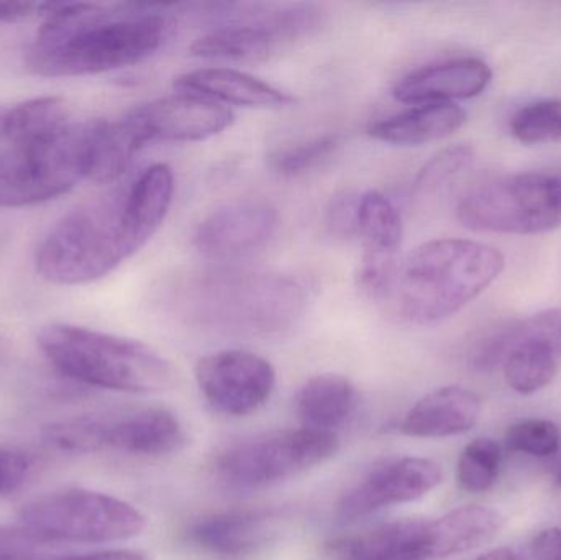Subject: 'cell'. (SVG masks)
<instances>
[{
  "label": "cell",
  "mask_w": 561,
  "mask_h": 560,
  "mask_svg": "<svg viewBox=\"0 0 561 560\" xmlns=\"http://www.w3.org/2000/svg\"><path fill=\"white\" fill-rule=\"evenodd\" d=\"M25 66L43 78L101 75L137 65L170 35L167 7L147 3L45 2Z\"/></svg>",
  "instance_id": "6da1fadb"
},
{
  "label": "cell",
  "mask_w": 561,
  "mask_h": 560,
  "mask_svg": "<svg viewBox=\"0 0 561 560\" xmlns=\"http://www.w3.org/2000/svg\"><path fill=\"white\" fill-rule=\"evenodd\" d=\"M164 306L178 321L219 334L275 338L302 319L304 286L276 272L203 268L170 279Z\"/></svg>",
  "instance_id": "7a4b0ae2"
},
{
  "label": "cell",
  "mask_w": 561,
  "mask_h": 560,
  "mask_svg": "<svg viewBox=\"0 0 561 560\" xmlns=\"http://www.w3.org/2000/svg\"><path fill=\"white\" fill-rule=\"evenodd\" d=\"M506 259L486 243L437 239L422 243L399 262L385 301L411 324L451 318L486 292L503 273Z\"/></svg>",
  "instance_id": "3957f363"
},
{
  "label": "cell",
  "mask_w": 561,
  "mask_h": 560,
  "mask_svg": "<svg viewBox=\"0 0 561 560\" xmlns=\"http://www.w3.org/2000/svg\"><path fill=\"white\" fill-rule=\"evenodd\" d=\"M138 250L125 213V187L108 191L79 204L49 230L36 252V272L53 285H85Z\"/></svg>",
  "instance_id": "277c9868"
},
{
  "label": "cell",
  "mask_w": 561,
  "mask_h": 560,
  "mask_svg": "<svg viewBox=\"0 0 561 560\" xmlns=\"http://www.w3.org/2000/svg\"><path fill=\"white\" fill-rule=\"evenodd\" d=\"M39 351L65 377L102 390L161 393L176 381L173 365L134 339L72 324L39 331Z\"/></svg>",
  "instance_id": "5b68a950"
},
{
  "label": "cell",
  "mask_w": 561,
  "mask_h": 560,
  "mask_svg": "<svg viewBox=\"0 0 561 560\" xmlns=\"http://www.w3.org/2000/svg\"><path fill=\"white\" fill-rule=\"evenodd\" d=\"M101 118L72 121L56 134L9 144L0 151V207H28L89 180Z\"/></svg>",
  "instance_id": "8992f818"
},
{
  "label": "cell",
  "mask_w": 561,
  "mask_h": 560,
  "mask_svg": "<svg viewBox=\"0 0 561 560\" xmlns=\"http://www.w3.org/2000/svg\"><path fill=\"white\" fill-rule=\"evenodd\" d=\"M216 25L191 46L194 56L224 61H263L284 46L316 35L327 22L313 3H214Z\"/></svg>",
  "instance_id": "52a82bcc"
},
{
  "label": "cell",
  "mask_w": 561,
  "mask_h": 560,
  "mask_svg": "<svg viewBox=\"0 0 561 560\" xmlns=\"http://www.w3.org/2000/svg\"><path fill=\"white\" fill-rule=\"evenodd\" d=\"M457 219L473 232L534 236L561 227L560 171H526L481 181L461 196Z\"/></svg>",
  "instance_id": "ba28073f"
},
{
  "label": "cell",
  "mask_w": 561,
  "mask_h": 560,
  "mask_svg": "<svg viewBox=\"0 0 561 560\" xmlns=\"http://www.w3.org/2000/svg\"><path fill=\"white\" fill-rule=\"evenodd\" d=\"M43 439L69 454L111 453L163 457L180 453L186 433L180 420L164 408H135L112 413L82 414L49 424Z\"/></svg>",
  "instance_id": "9c48e42d"
},
{
  "label": "cell",
  "mask_w": 561,
  "mask_h": 560,
  "mask_svg": "<svg viewBox=\"0 0 561 560\" xmlns=\"http://www.w3.org/2000/svg\"><path fill=\"white\" fill-rule=\"evenodd\" d=\"M20 523L36 538L55 542L105 545L127 541L147 525L144 513L124 500L92 490L48 493L23 505Z\"/></svg>",
  "instance_id": "30bf717a"
},
{
  "label": "cell",
  "mask_w": 561,
  "mask_h": 560,
  "mask_svg": "<svg viewBox=\"0 0 561 560\" xmlns=\"http://www.w3.org/2000/svg\"><path fill=\"white\" fill-rule=\"evenodd\" d=\"M336 450L339 439L332 433L273 431L230 444L217 454L213 470L229 489L260 490L327 462Z\"/></svg>",
  "instance_id": "8fae6325"
},
{
  "label": "cell",
  "mask_w": 561,
  "mask_h": 560,
  "mask_svg": "<svg viewBox=\"0 0 561 560\" xmlns=\"http://www.w3.org/2000/svg\"><path fill=\"white\" fill-rule=\"evenodd\" d=\"M196 381L214 410L243 418L268 403L276 388V370L262 355L233 348L201 358Z\"/></svg>",
  "instance_id": "7c38bea8"
},
{
  "label": "cell",
  "mask_w": 561,
  "mask_h": 560,
  "mask_svg": "<svg viewBox=\"0 0 561 560\" xmlns=\"http://www.w3.org/2000/svg\"><path fill=\"white\" fill-rule=\"evenodd\" d=\"M442 477L440 466L431 459L388 460L353 485L340 500L336 512L345 522H355L391 506L417 502L440 485Z\"/></svg>",
  "instance_id": "4fadbf2b"
},
{
  "label": "cell",
  "mask_w": 561,
  "mask_h": 560,
  "mask_svg": "<svg viewBox=\"0 0 561 560\" xmlns=\"http://www.w3.org/2000/svg\"><path fill=\"white\" fill-rule=\"evenodd\" d=\"M144 147L154 141H203L232 127L226 105L201 95L181 94L138 105L127 114Z\"/></svg>",
  "instance_id": "5bb4252c"
},
{
  "label": "cell",
  "mask_w": 561,
  "mask_h": 560,
  "mask_svg": "<svg viewBox=\"0 0 561 560\" xmlns=\"http://www.w3.org/2000/svg\"><path fill=\"white\" fill-rule=\"evenodd\" d=\"M278 229V213L263 201L224 204L197 226L194 247L214 262H232L262 250Z\"/></svg>",
  "instance_id": "9a60e30c"
},
{
  "label": "cell",
  "mask_w": 561,
  "mask_h": 560,
  "mask_svg": "<svg viewBox=\"0 0 561 560\" xmlns=\"http://www.w3.org/2000/svg\"><path fill=\"white\" fill-rule=\"evenodd\" d=\"M358 236L363 245L359 288L369 298L385 301L401 262L402 219L394 204L379 191L362 194Z\"/></svg>",
  "instance_id": "2e32d148"
},
{
  "label": "cell",
  "mask_w": 561,
  "mask_h": 560,
  "mask_svg": "<svg viewBox=\"0 0 561 560\" xmlns=\"http://www.w3.org/2000/svg\"><path fill=\"white\" fill-rule=\"evenodd\" d=\"M493 69L480 58H455L415 69L402 76L392 95L404 104H440L483 94Z\"/></svg>",
  "instance_id": "e0dca14e"
},
{
  "label": "cell",
  "mask_w": 561,
  "mask_h": 560,
  "mask_svg": "<svg viewBox=\"0 0 561 560\" xmlns=\"http://www.w3.org/2000/svg\"><path fill=\"white\" fill-rule=\"evenodd\" d=\"M280 513L273 508H233L201 519L191 541L204 551L239 558L268 545L278 535Z\"/></svg>",
  "instance_id": "ac0fdd59"
},
{
  "label": "cell",
  "mask_w": 561,
  "mask_h": 560,
  "mask_svg": "<svg viewBox=\"0 0 561 560\" xmlns=\"http://www.w3.org/2000/svg\"><path fill=\"white\" fill-rule=\"evenodd\" d=\"M180 91L201 95L219 104L252 108H284L296 104V95L232 68H201L178 76Z\"/></svg>",
  "instance_id": "d6986e66"
},
{
  "label": "cell",
  "mask_w": 561,
  "mask_h": 560,
  "mask_svg": "<svg viewBox=\"0 0 561 560\" xmlns=\"http://www.w3.org/2000/svg\"><path fill=\"white\" fill-rule=\"evenodd\" d=\"M481 400L468 388L450 385L425 395L405 413L401 433L421 439L460 436L477 426Z\"/></svg>",
  "instance_id": "ffe728a7"
},
{
  "label": "cell",
  "mask_w": 561,
  "mask_h": 560,
  "mask_svg": "<svg viewBox=\"0 0 561 560\" xmlns=\"http://www.w3.org/2000/svg\"><path fill=\"white\" fill-rule=\"evenodd\" d=\"M335 560H432L431 525L425 519L388 523L330 546Z\"/></svg>",
  "instance_id": "44dd1931"
},
{
  "label": "cell",
  "mask_w": 561,
  "mask_h": 560,
  "mask_svg": "<svg viewBox=\"0 0 561 560\" xmlns=\"http://www.w3.org/2000/svg\"><path fill=\"white\" fill-rule=\"evenodd\" d=\"M465 108L454 102L417 104L391 117L373 122L369 137L398 147H417L450 137L467 122Z\"/></svg>",
  "instance_id": "7402d4cb"
},
{
  "label": "cell",
  "mask_w": 561,
  "mask_h": 560,
  "mask_svg": "<svg viewBox=\"0 0 561 560\" xmlns=\"http://www.w3.org/2000/svg\"><path fill=\"white\" fill-rule=\"evenodd\" d=\"M173 194V170L164 163L151 164L125 187V213L138 249L150 242L167 219Z\"/></svg>",
  "instance_id": "603a6c76"
},
{
  "label": "cell",
  "mask_w": 561,
  "mask_h": 560,
  "mask_svg": "<svg viewBox=\"0 0 561 560\" xmlns=\"http://www.w3.org/2000/svg\"><path fill=\"white\" fill-rule=\"evenodd\" d=\"M358 393L355 385L339 374L309 378L296 397V411L306 430L332 433L355 413Z\"/></svg>",
  "instance_id": "cb8c5ba5"
},
{
  "label": "cell",
  "mask_w": 561,
  "mask_h": 560,
  "mask_svg": "<svg viewBox=\"0 0 561 560\" xmlns=\"http://www.w3.org/2000/svg\"><path fill=\"white\" fill-rule=\"evenodd\" d=\"M428 525L432 559H447L493 541L503 528L504 519L496 510L470 505L432 519Z\"/></svg>",
  "instance_id": "d4e9b609"
},
{
  "label": "cell",
  "mask_w": 561,
  "mask_h": 560,
  "mask_svg": "<svg viewBox=\"0 0 561 560\" xmlns=\"http://www.w3.org/2000/svg\"><path fill=\"white\" fill-rule=\"evenodd\" d=\"M519 341L537 342L553 354H561V308L547 309L494 329L477 345L471 361L478 370H496L503 367L511 345Z\"/></svg>",
  "instance_id": "484cf974"
},
{
  "label": "cell",
  "mask_w": 561,
  "mask_h": 560,
  "mask_svg": "<svg viewBox=\"0 0 561 560\" xmlns=\"http://www.w3.org/2000/svg\"><path fill=\"white\" fill-rule=\"evenodd\" d=\"M71 122L66 99L58 95L30 99L5 112L2 137L9 144H19L56 134Z\"/></svg>",
  "instance_id": "4316f807"
},
{
  "label": "cell",
  "mask_w": 561,
  "mask_h": 560,
  "mask_svg": "<svg viewBox=\"0 0 561 560\" xmlns=\"http://www.w3.org/2000/svg\"><path fill=\"white\" fill-rule=\"evenodd\" d=\"M504 380L516 393L534 395L552 384L557 355L533 341L514 342L503 364Z\"/></svg>",
  "instance_id": "83f0119b"
},
{
  "label": "cell",
  "mask_w": 561,
  "mask_h": 560,
  "mask_svg": "<svg viewBox=\"0 0 561 560\" xmlns=\"http://www.w3.org/2000/svg\"><path fill=\"white\" fill-rule=\"evenodd\" d=\"M501 460L503 454L493 439L471 441L458 459V487L467 493H484L493 489L500 477Z\"/></svg>",
  "instance_id": "f1b7e54d"
},
{
  "label": "cell",
  "mask_w": 561,
  "mask_h": 560,
  "mask_svg": "<svg viewBox=\"0 0 561 560\" xmlns=\"http://www.w3.org/2000/svg\"><path fill=\"white\" fill-rule=\"evenodd\" d=\"M511 134L526 145L561 140V101L546 99L524 105L511 118Z\"/></svg>",
  "instance_id": "f546056e"
},
{
  "label": "cell",
  "mask_w": 561,
  "mask_h": 560,
  "mask_svg": "<svg viewBox=\"0 0 561 560\" xmlns=\"http://www.w3.org/2000/svg\"><path fill=\"white\" fill-rule=\"evenodd\" d=\"M339 147V135H317L309 140L284 145L273 150L268 158L270 167L280 176H299L319 167L322 161L329 160Z\"/></svg>",
  "instance_id": "4dcf8cb0"
},
{
  "label": "cell",
  "mask_w": 561,
  "mask_h": 560,
  "mask_svg": "<svg viewBox=\"0 0 561 560\" xmlns=\"http://www.w3.org/2000/svg\"><path fill=\"white\" fill-rule=\"evenodd\" d=\"M474 150L470 145H454L432 157L419 171L414 181V196L425 197L437 193L448 181L467 170L473 161Z\"/></svg>",
  "instance_id": "1f68e13d"
},
{
  "label": "cell",
  "mask_w": 561,
  "mask_h": 560,
  "mask_svg": "<svg viewBox=\"0 0 561 560\" xmlns=\"http://www.w3.org/2000/svg\"><path fill=\"white\" fill-rule=\"evenodd\" d=\"M561 434L552 421L524 420L513 424L504 437L510 453L527 454L533 457H550L560 449Z\"/></svg>",
  "instance_id": "d6a6232c"
},
{
  "label": "cell",
  "mask_w": 561,
  "mask_h": 560,
  "mask_svg": "<svg viewBox=\"0 0 561 560\" xmlns=\"http://www.w3.org/2000/svg\"><path fill=\"white\" fill-rule=\"evenodd\" d=\"M359 199L362 196L350 191L332 197L325 214V226L330 236L342 240L358 236Z\"/></svg>",
  "instance_id": "836d02e7"
},
{
  "label": "cell",
  "mask_w": 561,
  "mask_h": 560,
  "mask_svg": "<svg viewBox=\"0 0 561 560\" xmlns=\"http://www.w3.org/2000/svg\"><path fill=\"white\" fill-rule=\"evenodd\" d=\"M49 542L25 529H0V560H51L46 555Z\"/></svg>",
  "instance_id": "e575fe53"
},
{
  "label": "cell",
  "mask_w": 561,
  "mask_h": 560,
  "mask_svg": "<svg viewBox=\"0 0 561 560\" xmlns=\"http://www.w3.org/2000/svg\"><path fill=\"white\" fill-rule=\"evenodd\" d=\"M28 457L16 450L0 449V496L9 495L25 483Z\"/></svg>",
  "instance_id": "d590c367"
},
{
  "label": "cell",
  "mask_w": 561,
  "mask_h": 560,
  "mask_svg": "<svg viewBox=\"0 0 561 560\" xmlns=\"http://www.w3.org/2000/svg\"><path fill=\"white\" fill-rule=\"evenodd\" d=\"M530 560H561V529L540 532L530 546Z\"/></svg>",
  "instance_id": "8d00e7d4"
},
{
  "label": "cell",
  "mask_w": 561,
  "mask_h": 560,
  "mask_svg": "<svg viewBox=\"0 0 561 560\" xmlns=\"http://www.w3.org/2000/svg\"><path fill=\"white\" fill-rule=\"evenodd\" d=\"M45 3L36 2H0V25L19 23L33 15H42Z\"/></svg>",
  "instance_id": "74e56055"
},
{
  "label": "cell",
  "mask_w": 561,
  "mask_h": 560,
  "mask_svg": "<svg viewBox=\"0 0 561 560\" xmlns=\"http://www.w3.org/2000/svg\"><path fill=\"white\" fill-rule=\"evenodd\" d=\"M62 560H145L140 552L127 551V549H114V551L91 552V555L75 556Z\"/></svg>",
  "instance_id": "f35d334b"
},
{
  "label": "cell",
  "mask_w": 561,
  "mask_h": 560,
  "mask_svg": "<svg viewBox=\"0 0 561 560\" xmlns=\"http://www.w3.org/2000/svg\"><path fill=\"white\" fill-rule=\"evenodd\" d=\"M477 560H520L516 552L511 549H493V551L486 552V555L480 556Z\"/></svg>",
  "instance_id": "ab89813d"
},
{
  "label": "cell",
  "mask_w": 561,
  "mask_h": 560,
  "mask_svg": "<svg viewBox=\"0 0 561 560\" xmlns=\"http://www.w3.org/2000/svg\"><path fill=\"white\" fill-rule=\"evenodd\" d=\"M5 108H0V137L3 135V121H5Z\"/></svg>",
  "instance_id": "60d3db41"
},
{
  "label": "cell",
  "mask_w": 561,
  "mask_h": 560,
  "mask_svg": "<svg viewBox=\"0 0 561 560\" xmlns=\"http://www.w3.org/2000/svg\"><path fill=\"white\" fill-rule=\"evenodd\" d=\"M556 483L557 485L561 487V469L559 470V472H557Z\"/></svg>",
  "instance_id": "b9f144b4"
}]
</instances>
